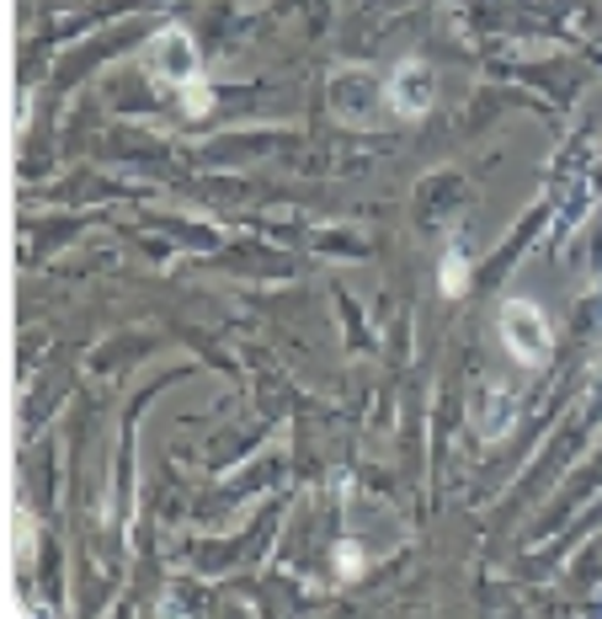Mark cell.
<instances>
[{"mask_svg":"<svg viewBox=\"0 0 602 619\" xmlns=\"http://www.w3.org/2000/svg\"><path fill=\"white\" fill-rule=\"evenodd\" d=\"M517 416H523V396H517V385H506V379H486V385L475 390V401H469V422H475V433H480L486 444L512 438Z\"/></svg>","mask_w":602,"mask_h":619,"instance_id":"3957f363","label":"cell"},{"mask_svg":"<svg viewBox=\"0 0 602 619\" xmlns=\"http://www.w3.org/2000/svg\"><path fill=\"white\" fill-rule=\"evenodd\" d=\"M496 331H502V348L512 363H523V368H544L550 363L554 331H550V315L533 300H506L502 315H496Z\"/></svg>","mask_w":602,"mask_h":619,"instance_id":"6da1fadb","label":"cell"},{"mask_svg":"<svg viewBox=\"0 0 602 619\" xmlns=\"http://www.w3.org/2000/svg\"><path fill=\"white\" fill-rule=\"evenodd\" d=\"M182 112H187V118H208V112H213V92H208V81L182 86Z\"/></svg>","mask_w":602,"mask_h":619,"instance_id":"ba28073f","label":"cell"},{"mask_svg":"<svg viewBox=\"0 0 602 619\" xmlns=\"http://www.w3.org/2000/svg\"><path fill=\"white\" fill-rule=\"evenodd\" d=\"M33 545H38V523H33V513L16 502V513H11V550H16L22 567L33 561Z\"/></svg>","mask_w":602,"mask_h":619,"instance_id":"8992f818","label":"cell"},{"mask_svg":"<svg viewBox=\"0 0 602 619\" xmlns=\"http://www.w3.org/2000/svg\"><path fill=\"white\" fill-rule=\"evenodd\" d=\"M145 70H150L160 86H193L202 81V59H198V44H193V33L187 27H165V33H155V44L145 49Z\"/></svg>","mask_w":602,"mask_h":619,"instance_id":"7a4b0ae2","label":"cell"},{"mask_svg":"<svg viewBox=\"0 0 602 619\" xmlns=\"http://www.w3.org/2000/svg\"><path fill=\"white\" fill-rule=\"evenodd\" d=\"M331 567H336L342 582H357V576L368 571V556H363V545H357V539H342V545L331 550Z\"/></svg>","mask_w":602,"mask_h":619,"instance_id":"52a82bcc","label":"cell"},{"mask_svg":"<svg viewBox=\"0 0 602 619\" xmlns=\"http://www.w3.org/2000/svg\"><path fill=\"white\" fill-rule=\"evenodd\" d=\"M27 118H33V92H16V107H11V123H16V134L27 129Z\"/></svg>","mask_w":602,"mask_h":619,"instance_id":"9c48e42d","label":"cell"},{"mask_svg":"<svg viewBox=\"0 0 602 619\" xmlns=\"http://www.w3.org/2000/svg\"><path fill=\"white\" fill-rule=\"evenodd\" d=\"M384 97H390V107H395L401 118H427L432 102H438V75H432V64H427V59H401V64L390 70Z\"/></svg>","mask_w":602,"mask_h":619,"instance_id":"277c9868","label":"cell"},{"mask_svg":"<svg viewBox=\"0 0 602 619\" xmlns=\"http://www.w3.org/2000/svg\"><path fill=\"white\" fill-rule=\"evenodd\" d=\"M438 289L449 294V300H458L464 289H469V252L453 241L449 252H443V262H438Z\"/></svg>","mask_w":602,"mask_h":619,"instance_id":"5b68a950","label":"cell"}]
</instances>
